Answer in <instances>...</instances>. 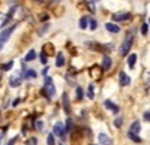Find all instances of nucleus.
I'll use <instances>...</instances> for the list:
<instances>
[{
  "mask_svg": "<svg viewBox=\"0 0 150 145\" xmlns=\"http://www.w3.org/2000/svg\"><path fill=\"white\" fill-rule=\"evenodd\" d=\"M65 64V55H63V53H59L57 54V58H56V66L57 67H62Z\"/></svg>",
  "mask_w": 150,
  "mask_h": 145,
  "instance_id": "4468645a",
  "label": "nucleus"
},
{
  "mask_svg": "<svg viewBox=\"0 0 150 145\" xmlns=\"http://www.w3.org/2000/svg\"><path fill=\"white\" fill-rule=\"evenodd\" d=\"M98 141H99L101 145H112V139L108 135H105V133H99L98 135Z\"/></svg>",
  "mask_w": 150,
  "mask_h": 145,
  "instance_id": "423d86ee",
  "label": "nucleus"
},
{
  "mask_svg": "<svg viewBox=\"0 0 150 145\" xmlns=\"http://www.w3.org/2000/svg\"><path fill=\"white\" fill-rule=\"evenodd\" d=\"M42 94H45L47 99L54 97V94H56V87L53 84V79L50 76H45V84H44V88H42Z\"/></svg>",
  "mask_w": 150,
  "mask_h": 145,
  "instance_id": "f257e3e1",
  "label": "nucleus"
},
{
  "mask_svg": "<svg viewBox=\"0 0 150 145\" xmlns=\"http://www.w3.org/2000/svg\"><path fill=\"white\" fill-rule=\"evenodd\" d=\"M18 103H20V99H15V100H14V102H12V105H14V106H17V105H18Z\"/></svg>",
  "mask_w": 150,
  "mask_h": 145,
  "instance_id": "c9c22d12",
  "label": "nucleus"
},
{
  "mask_svg": "<svg viewBox=\"0 0 150 145\" xmlns=\"http://www.w3.org/2000/svg\"><path fill=\"white\" fill-rule=\"evenodd\" d=\"M15 142H17V136H15V138H12V139H11V141L8 142V145H14Z\"/></svg>",
  "mask_w": 150,
  "mask_h": 145,
  "instance_id": "f704fd0d",
  "label": "nucleus"
},
{
  "mask_svg": "<svg viewBox=\"0 0 150 145\" xmlns=\"http://www.w3.org/2000/svg\"><path fill=\"white\" fill-rule=\"evenodd\" d=\"M42 53H44L45 55H47V54H53V53H54V45L50 43V42L45 43V45L42 46Z\"/></svg>",
  "mask_w": 150,
  "mask_h": 145,
  "instance_id": "9b49d317",
  "label": "nucleus"
},
{
  "mask_svg": "<svg viewBox=\"0 0 150 145\" xmlns=\"http://www.w3.org/2000/svg\"><path fill=\"white\" fill-rule=\"evenodd\" d=\"M36 58V53L32 50V51H29L27 54H26V57H24V60H26V62H32V60H35Z\"/></svg>",
  "mask_w": 150,
  "mask_h": 145,
  "instance_id": "a211bd4d",
  "label": "nucleus"
},
{
  "mask_svg": "<svg viewBox=\"0 0 150 145\" xmlns=\"http://www.w3.org/2000/svg\"><path fill=\"white\" fill-rule=\"evenodd\" d=\"M131 18H132V15L129 14V12H125V14H114V15H112V20H114V21H128Z\"/></svg>",
  "mask_w": 150,
  "mask_h": 145,
  "instance_id": "0eeeda50",
  "label": "nucleus"
},
{
  "mask_svg": "<svg viewBox=\"0 0 150 145\" xmlns=\"http://www.w3.org/2000/svg\"><path fill=\"white\" fill-rule=\"evenodd\" d=\"M120 84L123 87H126L131 84V78L128 76V74H125V72H120Z\"/></svg>",
  "mask_w": 150,
  "mask_h": 145,
  "instance_id": "9d476101",
  "label": "nucleus"
},
{
  "mask_svg": "<svg viewBox=\"0 0 150 145\" xmlns=\"http://www.w3.org/2000/svg\"><path fill=\"white\" fill-rule=\"evenodd\" d=\"M111 64H112L111 57L105 55V57H104V60H102V69H104V70H108V69L111 67Z\"/></svg>",
  "mask_w": 150,
  "mask_h": 145,
  "instance_id": "f8f14e48",
  "label": "nucleus"
},
{
  "mask_svg": "<svg viewBox=\"0 0 150 145\" xmlns=\"http://www.w3.org/2000/svg\"><path fill=\"white\" fill-rule=\"evenodd\" d=\"M36 76H38V74L35 70H32V69L26 70V74H24V78H36Z\"/></svg>",
  "mask_w": 150,
  "mask_h": 145,
  "instance_id": "aec40b11",
  "label": "nucleus"
},
{
  "mask_svg": "<svg viewBox=\"0 0 150 145\" xmlns=\"http://www.w3.org/2000/svg\"><path fill=\"white\" fill-rule=\"evenodd\" d=\"M26 145H38V139L36 138H30L26 141Z\"/></svg>",
  "mask_w": 150,
  "mask_h": 145,
  "instance_id": "bb28decb",
  "label": "nucleus"
},
{
  "mask_svg": "<svg viewBox=\"0 0 150 145\" xmlns=\"http://www.w3.org/2000/svg\"><path fill=\"white\" fill-rule=\"evenodd\" d=\"M47 145H56V139H54V135L50 133L48 138H47Z\"/></svg>",
  "mask_w": 150,
  "mask_h": 145,
  "instance_id": "5701e85b",
  "label": "nucleus"
},
{
  "mask_svg": "<svg viewBox=\"0 0 150 145\" xmlns=\"http://www.w3.org/2000/svg\"><path fill=\"white\" fill-rule=\"evenodd\" d=\"M105 27L108 32H112V33H119L120 32V27L117 26V24H111V22H107L105 24Z\"/></svg>",
  "mask_w": 150,
  "mask_h": 145,
  "instance_id": "ddd939ff",
  "label": "nucleus"
},
{
  "mask_svg": "<svg viewBox=\"0 0 150 145\" xmlns=\"http://www.w3.org/2000/svg\"><path fill=\"white\" fill-rule=\"evenodd\" d=\"M21 81H23V76H21V74H18V72H17L15 75L11 76L9 84H11V87H18L20 84H21Z\"/></svg>",
  "mask_w": 150,
  "mask_h": 145,
  "instance_id": "39448f33",
  "label": "nucleus"
},
{
  "mask_svg": "<svg viewBox=\"0 0 150 145\" xmlns=\"http://www.w3.org/2000/svg\"><path fill=\"white\" fill-rule=\"evenodd\" d=\"M95 94H93V85H89V99H93Z\"/></svg>",
  "mask_w": 150,
  "mask_h": 145,
  "instance_id": "2f4dec72",
  "label": "nucleus"
},
{
  "mask_svg": "<svg viewBox=\"0 0 150 145\" xmlns=\"http://www.w3.org/2000/svg\"><path fill=\"white\" fill-rule=\"evenodd\" d=\"M128 136L134 141V142H137V144H140L141 142V138L138 136V135H135V133H131V132H129V133H128Z\"/></svg>",
  "mask_w": 150,
  "mask_h": 145,
  "instance_id": "4be33fe9",
  "label": "nucleus"
},
{
  "mask_svg": "<svg viewBox=\"0 0 150 145\" xmlns=\"http://www.w3.org/2000/svg\"><path fill=\"white\" fill-rule=\"evenodd\" d=\"M53 130H54V133H53V135L62 136L63 139H65V138H66V135H68V133H66V129H65V123H62V121L56 123V124H54V129H53Z\"/></svg>",
  "mask_w": 150,
  "mask_h": 145,
  "instance_id": "20e7f679",
  "label": "nucleus"
},
{
  "mask_svg": "<svg viewBox=\"0 0 150 145\" xmlns=\"http://www.w3.org/2000/svg\"><path fill=\"white\" fill-rule=\"evenodd\" d=\"M38 2H41V3H42V2H44V0H38Z\"/></svg>",
  "mask_w": 150,
  "mask_h": 145,
  "instance_id": "e433bc0d",
  "label": "nucleus"
},
{
  "mask_svg": "<svg viewBox=\"0 0 150 145\" xmlns=\"http://www.w3.org/2000/svg\"><path fill=\"white\" fill-rule=\"evenodd\" d=\"M62 103H63L65 112H66V114H71V103H69V97H68V93H63V96H62Z\"/></svg>",
  "mask_w": 150,
  "mask_h": 145,
  "instance_id": "6e6552de",
  "label": "nucleus"
},
{
  "mask_svg": "<svg viewBox=\"0 0 150 145\" xmlns=\"http://www.w3.org/2000/svg\"><path fill=\"white\" fill-rule=\"evenodd\" d=\"M135 63H137V54H131L129 58H128V64H129V67L134 69V67H135Z\"/></svg>",
  "mask_w": 150,
  "mask_h": 145,
  "instance_id": "dca6fc26",
  "label": "nucleus"
},
{
  "mask_svg": "<svg viewBox=\"0 0 150 145\" xmlns=\"http://www.w3.org/2000/svg\"><path fill=\"white\" fill-rule=\"evenodd\" d=\"M132 43H134V36H132V34H128L126 39L123 41V43H122V46H120V54H122V55H126V54L131 51Z\"/></svg>",
  "mask_w": 150,
  "mask_h": 145,
  "instance_id": "7ed1b4c3",
  "label": "nucleus"
},
{
  "mask_svg": "<svg viewBox=\"0 0 150 145\" xmlns=\"http://www.w3.org/2000/svg\"><path fill=\"white\" fill-rule=\"evenodd\" d=\"M42 127H44L42 121H36V129H38V130H42Z\"/></svg>",
  "mask_w": 150,
  "mask_h": 145,
  "instance_id": "473e14b6",
  "label": "nucleus"
},
{
  "mask_svg": "<svg viewBox=\"0 0 150 145\" xmlns=\"http://www.w3.org/2000/svg\"><path fill=\"white\" fill-rule=\"evenodd\" d=\"M144 120H146V121H149V120H150V112H149V111L144 112Z\"/></svg>",
  "mask_w": 150,
  "mask_h": 145,
  "instance_id": "72a5a7b5",
  "label": "nucleus"
},
{
  "mask_svg": "<svg viewBox=\"0 0 150 145\" xmlns=\"http://www.w3.org/2000/svg\"><path fill=\"white\" fill-rule=\"evenodd\" d=\"M89 24H90V30H96V27H98V22H96V20L89 18Z\"/></svg>",
  "mask_w": 150,
  "mask_h": 145,
  "instance_id": "b1692460",
  "label": "nucleus"
},
{
  "mask_svg": "<svg viewBox=\"0 0 150 145\" xmlns=\"http://www.w3.org/2000/svg\"><path fill=\"white\" fill-rule=\"evenodd\" d=\"M77 99H78V100L83 99V88H81V87H77Z\"/></svg>",
  "mask_w": 150,
  "mask_h": 145,
  "instance_id": "c85d7f7f",
  "label": "nucleus"
},
{
  "mask_svg": "<svg viewBox=\"0 0 150 145\" xmlns=\"http://www.w3.org/2000/svg\"><path fill=\"white\" fill-rule=\"evenodd\" d=\"M122 124H123V118L122 117H119V118L114 120V126L116 127H122Z\"/></svg>",
  "mask_w": 150,
  "mask_h": 145,
  "instance_id": "a878e982",
  "label": "nucleus"
},
{
  "mask_svg": "<svg viewBox=\"0 0 150 145\" xmlns=\"http://www.w3.org/2000/svg\"><path fill=\"white\" fill-rule=\"evenodd\" d=\"M87 24H89V17H83V18L80 20V27H81L83 30H86V29H87Z\"/></svg>",
  "mask_w": 150,
  "mask_h": 145,
  "instance_id": "6ab92c4d",
  "label": "nucleus"
},
{
  "mask_svg": "<svg viewBox=\"0 0 150 145\" xmlns=\"http://www.w3.org/2000/svg\"><path fill=\"white\" fill-rule=\"evenodd\" d=\"M147 33H149V22H146V24H143V26H141V34L146 36Z\"/></svg>",
  "mask_w": 150,
  "mask_h": 145,
  "instance_id": "393cba45",
  "label": "nucleus"
},
{
  "mask_svg": "<svg viewBox=\"0 0 150 145\" xmlns=\"http://www.w3.org/2000/svg\"><path fill=\"white\" fill-rule=\"evenodd\" d=\"M104 105H105V108H107V109L112 111L114 114H117V112L120 111V108H119V106H117L116 103H112L111 100H105V102H104Z\"/></svg>",
  "mask_w": 150,
  "mask_h": 145,
  "instance_id": "1a4fd4ad",
  "label": "nucleus"
},
{
  "mask_svg": "<svg viewBox=\"0 0 150 145\" xmlns=\"http://www.w3.org/2000/svg\"><path fill=\"white\" fill-rule=\"evenodd\" d=\"M15 24L14 26H11V27H8V29H5L2 33H0V50H3V46H5V43L8 42V39L11 38V34H12V32L15 30Z\"/></svg>",
  "mask_w": 150,
  "mask_h": 145,
  "instance_id": "f03ea898",
  "label": "nucleus"
},
{
  "mask_svg": "<svg viewBox=\"0 0 150 145\" xmlns=\"http://www.w3.org/2000/svg\"><path fill=\"white\" fill-rule=\"evenodd\" d=\"M72 127H74V124H72V120H71V118H68V120H66V123H65V129H66V133H69V132L72 130Z\"/></svg>",
  "mask_w": 150,
  "mask_h": 145,
  "instance_id": "412c9836",
  "label": "nucleus"
},
{
  "mask_svg": "<svg viewBox=\"0 0 150 145\" xmlns=\"http://www.w3.org/2000/svg\"><path fill=\"white\" fill-rule=\"evenodd\" d=\"M48 18H50V15H48V14H45V12L39 15V21H48Z\"/></svg>",
  "mask_w": 150,
  "mask_h": 145,
  "instance_id": "c756f323",
  "label": "nucleus"
},
{
  "mask_svg": "<svg viewBox=\"0 0 150 145\" xmlns=\"http://www.w3.org/2000/svg\"><path fill=\"white\" fill-rule=\"evenodd\" d=\"M96 2H99V0H96Z\"/></svg>",
  "mask_w": 150,
  "mask_h": 145,
  "instance_id": "4c0bfd02",
  "label": "nucleus"
},
{
  "mask_svg": "<svg viewBox=\"0 0 150 145\" xmlns=\"http://www.w3.org/2000/svg\"><path fill=\"white\" fill-rule=\"evenodd\" d=\"M140 129H141V126H140V123L138 121H134L132 124H131V133H135V135H138V132H140Z\"/></svg>",
  "mask_w": 150,
  "mask_h": 145,
  "instance_id": "2eb2a0df",
  "label": "nucleus"
},
{
  "mask_svg": "<svg viewBox=\"0 0 150 145\" xmlns=\"http://www.w3.org/2000/svg\"><path fill=\"white\" fill-rule=\"evenodd\" d=\"M12 66H14V62H8L6 64H3V66H2V70H9Z\"/></svg>",
  "mask_w": 150,
  "mask_h": 145,
  "instance_id": "cd10ccee",
  "label": "nucleus"
},
{
  "mask_svg": "<svg viewBox=\"0 0 150 145\" xmlns=\"http://www.w3.org/2000/svg\"><path fill=\"white\" fill-rule=\"evenodd\" d=\"M90 74H92L93 78H99V76H101V70H99V66H93V67L90 69Z\"/></svg>",
  "mask_w": 150,
  "mask_h": 145,
  "instance_id": "f3484780",
  "label": "nucleus"
},
{
  "mask_svg": "<svg viewBox=\"0 0 150 145\" xmlns=\"http://www.w3.org/2000/svg\"><path fill=\"white\" fill-rule=\"evenodd\" d=\"M39 57H41V62H42L44 64H47V55H45L44 53H39Z\"/></svg>",
  "mask_w": 150,
  "mask_h": 145,
  "instance_id": "7c9ffc66",
  "label": "nucleus"
}]
</instances>
